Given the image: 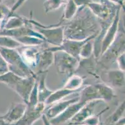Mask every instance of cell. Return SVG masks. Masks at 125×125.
I'll return each mask as SVG.
<instances>
[{"instance_id": "cell-13", "label": "cell", "mask_w": 125, "mask_h": 125, "mask_svg": "<svg viewBox=\"0 0 125 125\" xmlns=\"http://www.w3.org/2000/svg\"><path fill=\"white\" fill-rule=\"evenodd\" d=\"M101 101H103L99 99L93 100L87 103L70 120L71 123L69 125H78L81 123L87 120L89 117L92 116L95 107Z\"/></svg>"}, {"instance_id": "cell-26", "label": "cell", "mask_w": 125, "mask_h": 125, "mask_svg": "<svg viewBox=\"0 0 125 125\" xmlns=\"http://www.w3.org/2000/svg\"><path fill=\"white\" fill-rule=\"evenodd\" d=\"M125 53L120 54L116 59V63L118 66V69L125 71Z\"/></svg>"}, {"instance_id": "cell-11", "label": "cell", "mask_w": 125, "mask_h": 125, "mask_svg": "<svg viewBox=\"0 0 125 125\" xmlns=\"http://www.w3.org/2000/svg\"><path fill=\"white\" fill-rule=\"evenodd\" d=\"M26 107L27 105L24 102L13 103L5 114L0 115V118L6 125H14L22 118Z\"/></svg>"}, {"instance_id": "cell-24", "label": "cell", "mask_w": 125, "mask_h": 125, "mask_svg": "<svg viewBox=\"0 0 125 125\" xmlns=\"http://www.w3.org/2000/svg\"><path fill=\"white\" fill-rule=\"evenodd\" d=\"M124 113H125V101L121 102L120 106H118L116 110H115V111L109 117L108 119V123L113 125L116 123L117 121L120 120L121 117L123 115Z\"/></svg>"}, {"instance_id": "cell-14", "label": "cell", "mask_w": 125, "mask_h": 125, "mask_svg": "<svg viewBox=\"0 0 125 125\" xmlns=\"http://www.w3.org/2000/svg\"><path fill=\"white\" fill-rule=\"evenodd\" d=\"M79 96L75 98H71L67 100H61L60 101L56 102L51 105V107L48 108L46 111L45 116L49 119H52L55 118L62 113L63 111L66 110L70 105L75 103L79 100Z\"/></svg>"}, {"instance_id": "cell-25", "label": "cell", "mask_w": 125, "mask_h": 125, "mask_svg": "<svg viewBox=\"0 0 125 125\" xmlns=\"http://www.w3.org/2000/svg\"><path fill=\"white\" fill-rule=\"evenodd\" d=\"M11 8H9L8 6L0 2V21L1 23L4 22L10 17Z\"/></svg>"}, {"instance_id": "cell-12", "label": "cell", "mask_w": 125, "mask_h": 125, "mask_svg": "<svg viewBox=\"0 0 125 125\" xmlns=\"http://www.w3.org/2000/svg\"><path fill=\"white\" fill-rule=\"evenodd\" d=\"M80 98V97H79ZM88 102L80 98L79 100L75 103L72 104L66 110L63 111L61 114L58 115L55 118L51 119L50 122L52 125H58L59 124L67 121L71 120L78 111L79 110L83 107Z\"/></svg>"}, {"instance_id": "cell-5", "label": "cell", "mask_w": 125, "mask_h": 125, "mask_svg": "<svg viewBox=\"0 0 125 125\" xmlns=\"http://www.w3.org/2000/svg\"><path fill=\"white\" fill-rule=\"evenodd\" d=\"M80 59L72 56L63 51L54 52V63L58 73L68 77L76 73Z\"/></svg>"}, {"instance_id": "cell-4", "label": "cell", "mask_w": 125, "mask_h": 125, "mask_svg": "<svg viewBox=\"0 0 125 125\" xmlns=\"http://www.w3.org/2000/svg\"><path fill=\"white\" fill-rule=\"evenodd\" d=\"M29 20L33 26L34 29L44 38L47 44L54 46H59L62 44L64 40L63 26H59L57 23L51 26H45L32 19V17Z\"/></svg>"}, {"instance_id": "cell-22", "label": "cell", "mask_w": 125, "mask_h": 125, "mask_svg": "<svg viewBox=\"0 0 125 125\" xmlns=\"http://www.w3.org/2000/svg\"><path fill=\"white\" fill-rule=\"evenodd\" d=\"M22 44L15 39L7 36H0V47L8 49H17Z\"/></svg>"}, {"instance_id": "cell-23", "label": "cell", "mask_w": 125, "mask_h": 125, "mask_svg": "<svg viewBox=\"0 0 125 125\" xmlns=\"http://www.w3.org/2000/svg\"><path fill=\"white\" fill-rule=\"evenodd\" d=\"M63 0H45L44 2V10L46 13L55 11L60 8L62 5L66 4Z\"/></svg>"}, {"instance_id": "cell-30", "label": "cell", "mask_w": 125, "mask_h": 125, "mask_svg": "<svg viewBox=\"0 0 125 125\" xmlns=\"http://www.w3.org/2000/svg\"><path fill=\"white\" fill-rule=\"evenodd\" d=\"M41 118L42 120L43 125H52V124L51 123V122H50V120H49L48 118L45 116V114H44V113L42 115Z\"/></svg>"}, {"instance_id": "cell-3", "label": "cell", "mask_w": 125, "mask_h": 125, "mask_svg": "<svg viewBox=\"0 0 125 125\" xmlns=\"http://www.w3.org/2000/svg\"><path fill=\"white\" fill-rule=\"evenodd\" d=\"M0 55L7 64L9 71L23 78L36 76V73L24 63L16 49L0 47Z\"/></svg>"}, {"instance_id": "cell-31", "label": "cell", "mask_w": 125, "mask_h": 125, "mask_svg": "<svg viewBox=\"0 0 125 125\" xmlns=\"http://www.w3.org/2000/svg\"><path fill=\"white\" fill-rule=\"evenodd\" d=\"M109 1H110L115 3V4H118V5L121 6L122 7V8L125 7L124 0H109Z\"/></svg>"}, {"instance_id": "cell-16", "label": "cell", "mask_w": 125, "mask_h": 125, "mask_svg": "<svg viewBox=\"0 0 125 125\" xmlns=\"http://www.w3.org/2000/svg\"><path fill=\"white\" fill-rule=\"evenodd\" d=\"M48 71L36 74V80L37 81V90H38L39 102L44 103L51 96L54 91H51L46 85V77Z\"/></svg>"}, {"instance_id": "cell-17", "label": "cell", "mask_w": 125, "mask_h": 125, "mask_svg": "<svg viewBox=\"0 0 125 125\" xmlns=\"http://www.w3.org/2000/svg\"><path fill=\"white\" fill-rule=\"evenodd\" d=\"M82 89H78V90H72V89H69L62 87L61 89L53 91L51 96L45 101V105H46V106H48V105H51L56 103V102L62 100L63 98H66L70 95L75 93H79Z\"/></svg>"}, {"instance_id": "cell-28", "label": "cell", "mask_w": 125, "mask_h": 125, "mask_svg": "<svg viewBox=\"0 0 125 125\" xmlns=\"http://www.w3.org/2000/svg\"><path fill=\"white\" fill-rule=\"evenodd\" d=\"M8 71V67L7 64L3 58V57L1 56V55H0V75L6 73Z\"/></svg>"}, {"instance_id": "cell-18", "label": "cell", "mask_w": 125, "mask_h": 125, "mask_svg": "<svg viewBox=\"0 0 125 125\" xmlns=\"http://www.w3.org/2000/svg\"><path fill=\"white\" fill-rule=\"evenodd\" d=\"M95 85L99 92L101 99L103 102H110L116 97L113 88L106 83L103 82L98 83L95 84Z\"/></svg>"}, {"instance_id": "cell-19", "label": "cell", "mask_w": 125, "mask_h": 125, "mask_svg": "<svg viewBox=\"0 0 125 125\" xmlns=\"http://www.w3.org/2000/svg\"><path fill=\"white\" fill-rule=\"evenodd\" d=\"M83 77L80 74L74 73L68 77L67 80L63 87L72 90H78L83 88Z\"/></svg>"}, {"instance_id": "cell-20", "label": "cell", "mask_w": 125, "mask_h": 125, "mask_svg": "<svg viewBox=\"0 0 125 125\" xmlns=\"http://www.w3.org/2000/svg\"><path fill=\"white\" fill-rule=\"evenodd\" d=\"M65 5V7L63 10V13L61 17V20L63 21H67L70 20L75 15L78 8L75 4L73 0H69Z\"/></svg>"}, {"instance_id": "cell-29", "label": "cell", "mask_w": 125, "mask_h": 125, "mask_svg": "<svg viewBox=\"0 0 125 125\" xmlns=\"http://www.w3.org/2000/svg\"><path fill=\"white\" fill-rule=\"evenodd\" d=\"M73 1L78 8L87 6L92 1V0H73Z\"/></svg>"}, {"instance_id": "cell-9", "label": "cell", "mask_w": 125, "mask_h": 125, "mask_svg": "<svg viewBox=\"0 0 125 125\" xmlns=\"http://www.w3.org/2000/svg\"><path fill=\"white\" fill-rule=\"evenodd\" d=\"M103 83L112 88H123L125 87V71L119 69L103 70L99 74Z\"/></svg>"}, {"instance_id": "cell-32", "label": "cell", "mask_w": 125, "mask_h": 125, "mask_svg": "<svg viewBox=\"0 0 125 125\" xmlns=\"http://www.w3.org/2000/svg\"><path fill=\"white\" fill-rule=\"evenodd\" d=\"M0 31H1V21H0Z\"/></svg>"}, {"instance_id": "cell-6", "label": "cell", "mask_w": 125, "mask_h": 125, "mask_svg": "<svg viewBox=\"0 0 125 125\" xmlns=\"http://www.w3.org/2000/svg\"><path fill=\"white\" fill-rule=\"evenodd\" d=\"M47 43L39 46L22 45L16 50L21 55L22 60L34 73H36L39 56L42 50Z\"/></svg>"}, {"instance_id": "cell-27", "label": "cell", "mask_w": 125, "mask_h": 125, "mask_svg": "<svg viewBox=\"0 0 125 125\" xmlns=\"http://www.w3.org/2000/svg\"><path fill=\"white\" fill-rule=\"evenodd\" d=\"M26 1H28V0H17L16 1V3L14 4V5L12 6V8H11L10 16H11V15L15 13L16 11L19 8H20Z\"/></svg>"}, {"instance_id": "cell-33", "label": "cell", "mask_w": 125, "mask_h": 125, "mask_svg": "<svg viewBox=\"0 0 125 125\" xmlns=\"http://www.w3.org/2000/svg\"><path fill=\"white\" fill-rule=\"evenodd\" d=\"M2 1V0H0V2H1Z\"/></svg>"}, {"instance_id": "cell-10", "label": "cell", "mask_w": 125, "mask_h": 125, "mask_svg": "<svg viewBox=\"0 0 125 125\" xmlns=\"http://www.w3.org/2000/svg\"><path fill=\"white\" fill-rule=\"evenodd\" d=\"M121 9L122 8H120L118 10L115 17L113 19V21L110 25V27L108 28V29H107L106 33L104 34V36H103L102 43H101L100 56L107 50L108 48L113 43V41H115L118 29H119V25H120V12H121Z\"/></svg>"}, {"instance_id": "cell-2", "label": "cell", "mask_w": 125, "mask_h": 125, "mask_svg": "<svg viewBox=\"0 0 125 125\" xmlns=\"http://www.w3.org/2000/svg\"><path fill=\"white\" fill-rule=\"evenodd\" d=\"M36 80V76L21 77L9 71L0 75V82L16 93L25 103H28Z\"/></svg>"}, {"instance_id": "cell-21", "label": "cell", "mask_w": 125, "mask_h": 125, "mask_svg": "<svg viewBox=\"0 0 125 125\" xmlns=\"http://www.w3.org/2000/svg\"><path fill=\"white\" fill-rule=\"evenodd\" d=\"M94 39L87 41L82 47L79 53V58L82 59H87L94 55Z\"/></svg>"}, {"instance_id": "cell-7", "label": "cell", "mask_w": 125, "mask_h": 125, "mask_svg": "<svg viewBox=\"0 0 125 125\" xmlns=\"http://www.w3.org/2000/svg\"><path fill=\"white\" fill-rule=\"evenodd\" d=\"M45 110L46 105L44 103L39 102L35 106L27 105L22 117L14 125H32L41 118Z\"/></svg>"}, {"instance_id": "cell-1", "label": "cell", "mask_w": 125, "mask_h": 125, "mask_svg": "<svg viewBox=\"0 0 125 125\" xmlns=\"http://www.w3.org/2000/svg\"><path fill=\"white\" fill-rule=\"evenodd\" d=\"M58 23L63 26L64 39L67 40L81 41L92 36L96 37L100 30L99 21L87 6L78 8L70 20L60 19Z\"/></svg>"}, {"instance_id": "cell-15", "label": "cell", "mask_w": 125, "mask_h": 125, "mask_svg": "<svg viewBox=\"0 0 125 125\" xmlns=\"http://www.w3.org/2000/svg\"><path fill=\"white\" fill-rule=\"evenodd\" d=\"M48 48V44L45 45L41 52L36 74L48 71L49 68L54 63V53Z\"/></svg>"}, {"instance_id": "cell-8", "label": "cell", "mask_w": 125, "mask_h": 125, "mask_svg": "<svg viewBox=\"0 0 125 125\" xmlns=\"http://www.w3.org/2000/svg\"><path fill=\"white\" fill-rule=\"evenodd\" d=\"M95 38V36H92V37H90L83 40H81V41L64 39L62 44L59 46L48 48V49L53 53L56 51H63L70 55L72 56L80 59V58H79V53H80V51L82 46L87 41L90 40H93Z\"/></svg>"}]
</instances>
